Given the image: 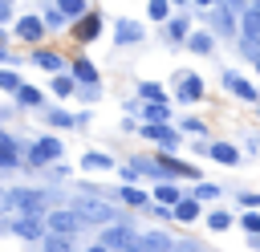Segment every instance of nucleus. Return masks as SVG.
Segmentation results:
<instances>
[{"instance_id":"nucleus-33","label":"nucleus","mask_w":260,"mask_h":252,"mask_svg":"<svg viewBox=\"0 0 260 252\" xmlns=\"http://www.w3.org/2000/svg\"><path fill=\"white\" fill-rule=\"evenodd\" d=\"M167 33H171V41H191V33H187V20H183V16H175V20L167 24Z\"/></svg>"},{"instance_id":"nucleus-19","label":"nucleus","mask_w":260,"mask_h":252,"mask_svg":"<svg viewBox=\"0 0 260 252\" xmlns=\"http://www.w3.org/2000/svg\"><path fill=\"white\" fill-rule=\"evenodd\" d=\"M118 199H122L126 207H146V199H154V195H146L142 187H130V183H122V187H118Z\"/></svg>"},{"instance_id":"nucleus-26","label":"nucleus","mask_w":260,"mask_h":252,"mask_svg":"<svg viewBox=\"0 0 260 252\" xmlns=\"http://www.w3.org/2000/svg\"><path fill=\"white\" fill-rule=\"evenodd\" d=\"M53 93H57V98H73V93H77V81H73V73H61V77H53Z\"/></svg>"},{"instance_id":"nucleus-4","label":"nucleus","mask_w":260,"mask_h":252,"mask_svg":"<svg viewBox=\"0 0 260 252\" xmlns=\"http://www.w3.org/2000/svg\"><path fill=\"white\" fill-rule=\"evenodd\" d=\"M16 37L24 41V45H32V49H41V41H45V20H41V12H24V16H16Z\"/></svg>"},{"instance_id":"nucleus-15","label":"nucleus","mask_w":260,"mask_h":252,"mask_svg":"<svg viewBox=\"0 0 260 252\" xmlns=\"http://www.w3.org/2000/svg\"><path fill=\"white\" fill-rule=\"evenodd\" d=\"M16 167H20L16 142H12V134H4V130H0V171H16Z\"/></svg>"},{"instance_id":"nucleus-9","label":"nucleus","mask_w":260,"mask_h":252,"mask_svg":"<svg viewBox=\"0 0 260 252\" xmlns=\"http://www.w3.org/2000/svg\"><path fill=\"white\" fill-rule=\"evenodd\" d=\"M203 77L199 73H179V85H175V98L179 102H203Z\"/></svg>"},{"instance_id":"nucleus-16","label":"nucleus","mask_w":260,"mask_h":252,"mask_svg":"<svg viewBox=\"0 0 260 252\" xmlns=\"http://www.w3.org/2000/svg\"><path fill=\"white\" fill-rule=\"evenodd\" d=\"M81 167H85V171H93V175H102V171H110V167H114V159H110L106 150H85V154H81Z\"/></svg>"},{"instance_id":"nucleus-30","label":"nucleus","mask_w":260,"mask_h":252,"mask_svg":"<svg viewBox=\"0 0 260 252\" xmlns=\"http://www.w3.org/2000/svg\"><path fill=\"white\" fill-rule=\"evenodd\" d=\"M41 20H45V28H65V16H61L57 4H49V8L41 12Z\"/></svg>"},{"instance_id":"nucleus-32","label":"nucleus","mask_w":260,"mask_h":252,"mask_svg":"<svg viewBox=\"0 0 260 252\" xmlns=\"http://www.w3.org/2000/svg\"><path fill=\"white\" fill-rule=\"evenodd\" d=\"M45 252H73V240H69V236H53V232H49Z\"/></svg>"},{"instance_id":"nucleus-11","label":"nucleus","mask_w":260,"mask_h":252,"mask_svg":"<svg viewBox=\"0 0 260 252\" xmlns=\"http://www.w3.org/2000/svg\"><path fill=\"white\" fill-rule=\"evenodd\" d=\"M223 89H228V93H236L240 102H260L256 85H252V81H244V77H240V73H232V69H223Z\"/></svg>"},{"instance_id":"nucleus-39","label":"nucleus","mask_w":260,"mask_h":252,"mask_svg":"<svg viewBox=\"0 0 260 252\" xmlns=\"http://www.w3.org/2000/svg\"><path fill=\"white\" fill-rule=\"evenodd\" d=\"M126 252H154V248H150V244H146V240H142V236H138V240H134V244H130V248H126Z\"/></svg>"},{"instance_id":"nucleus-40","label":"nucleus","mask_w":260,"mask_h":252,"mask_svg":"<svg viewBox=\"0 0 260 252\" xmlns=\"http://www.w3.org/2000/svg\"><path fill=\"white\" fill-rule=\"evenodd\" d=\"M0 61H8V49H4V45H0Z\"/></svg>"},{"instance_id":"nucleus-22","label":"nucleus","mask_w":260,"mask_h":252,"mask_svg":"<svg viewBox=\"0 0 260 252\" xmlns=\"http://www.w3.org/2000/svg\"><path fill=\"white\" fill-rule=\"evenodd\" d=\"M154 199H158L162 207H171V211L183 203V195H179V187H175V183H158V187H154Z\"/></svg>"},{"instance_id":"nucleus-43","label":"nucleus","mask_w":260,"mask_h":252,"mask_svg":"<svg viewBox=\"0 0 260 252\" xmlns=\"http://www.w3.org/2000/svg\"><path fill=\"white\" fill-rule=\"evenodd\" d=\"M256 69H260V61H256Z\"/></svg>"},{"instance_id":"nucleus-38","label":"nucleus","mask_w":260,"mask_h":252,"mask_svg":"<svg viewBox=\"0 0 260 252\" xmlns=\"http://www.w3.org/2000/svg\"><path fill=\"white\" fill-rule=\"evenodd\" d=\"M8 20H12V4H4V0H0V28H4Z\"/></svg>"},{"instance_id":"nucleus-28","label":"nucleus","mask_w":260,"mask_h":252,"mask_svg":"<svg viewBox=\"0 0 260 252\" xmlns=\"http://www.w3.org/2000/svg\"><path fill=\"white\" fill-rule=\"evenodd\" d=\"M232 224H236V215L223 211V207H215V211L207 215V228H211V232H223V228H232Z\"/></svg>"},{"instance_id":"nucleus-12","label":"nucleus","mask_w":260,"mask_h":252,"mask_svg":"<svg viewBox=\"0 0 260 252\" xmlns=\"http://www.w3.org/2000/svg\"><path fill=\"white\" fill-rule=\"evenodd\" d=\"M28 61H32L37 69H49L53 77H61V69H69V65H65V57H61V53H53V49H32V53H28Z\"/></svg>"},{"instance_id":"nucleus-23","label":"nucleus","mask_w":260,"mask_h":252,"mask_svg":"<svg viewBox=\"0 0 260 252\" xmlns=\"http://www.w3.org/2000/svg\"><path fill=\"white\" fill-rule=\"evenodd\" d=\"M138 98H146V106H162V102H167V89H162L158 81H142V85H138Z\"/></svg>"},{"instance_id":"nucleus-41","label":"nucleus","mask_w":260,"mask_h":252,"mask_svg":"<svg viewBox=\"0 0 260 252\" xmlns=\"http://www.w3.org/2000/svg\"><path fill=\"white\" fill-rule=\"evenodd\" d=\"M89 252H110V248H102V244H93V248H89Z\"/></svg>"},{"instance_id":"nucleus-10","label":"nucleus","mask_w":260,"mask_h":252,"mask_svg":"<svg viewBox=\"0 0 260 252\" xmlns=\"http://www.w3.org/2000/svg\"><path fill=\"white\" fill-rule=\"evenodd\" d=\"M142 138L158 142V150H162V154L179 150V130H175V126H142Z\"/></svg>"},{"instance_id":"nucleus-20","label":"nucleus","mask_w":260,"mask_h":252,"mask_svg":"<svg viewBox=\"0 0 260 252\" xmlns=\"http://www.w3.org/2000/svg\"><path fill=\"white\" fill-rule=\"evenodd\" d=\"M187 49L203 57V53H211V49H215V37H211L207 28H195V33H191V41H187Z\"/></svg>"},{"instance_id":"nucleus-29","label":"nucleus","mask_w":260,"mask_h":252,"mask_svg":"<svg viewBox=\"0 0 260 252\" xmlns=\"http://www.w3.org/2000/svg\"><path fill=\"white\" fill-rule=\"evenodd\" d=\"M146 16H150V20H167V24L175 20V16H171V4H167V0H150V4H146Z\"/></svg>"},{"instance_id":"nucleus-25","label":"nucleus","mask_w":260,"mask_h":252,"mask_svg":"<svg viewBox=\"0 0 260 252\" xmlns=\"http://www.w3.org/2000/svg\"><path fill=\"white\" fill-rule=\"evenodd\" d=\"M0 89L16 98V93L24 89V81H20V73H16V69H0Z\"/></svg>"},{"instance_id":"nucleus-34","label":"nucleus","mask_w":260,"mask_h":252,"mask_svg":"<svg viewBox=\"0 0 260 252\" xmlns=\"http://www.w3.org/2000/svg\"><path fill=\"white\" fill-rule=\"evenodd\" d=\"M195 199L203 203V199H219V187L215 183H195Z\"/></svg>"},{"instance_id":"nucleus-5","label":"nucleus","mask_w":260,"mask_h":252,"mask_svg":"<svg viewBox=\"0 0 260 252\" xmlns=\"http://www.w3.org/2000/svg\"><path fill=\"white\" fill-rule=\"evenodd\" d=\"M45 224H49V232H53V236H69V240L81 232V219H77V211H73V207H57V211H49V215H45Z\"/></svg>"},{"instance_id":"nucleus-24","label":"nucleus","mask_w":260,"mask_h":252,"mask_svg":"<svg viewBox=\"0 0 260 252\" xmlns=\"http://www.w3.org/2000/svg\"><path fill=\"white\" fill-rule=\"evenodd\" d=\"M45 122H49V126H57V130H69V126H77L81 118H73L69 110H61V106H57V110H49V114H45Z\"/></svg>"},{"instance_id":"nucleus-42","label":"nucleus","mask_w":260,"mask_h":252,"mask_svg":"<svg viewBox=\"0 0 260 252\" xmlns=\"http://www.w3.org/2000/svg\"><path fill=\"white\" fill-rule=\"evenodd\" d=\"M252 244H256V248H260V240H252Z\"/></svg>"},{"instance_id":"nucleus-17","label":"nucleus","mask_w":260,"mask_h":252,"mask_svg":"<svg viewBox=\"0 0 260 252\" xmlns=\"http://www.w3.org/2000/svg\"><path fill=\"white\" fill-rule=\"evenodd\" d=\"M199 215H203V203H199L195 195H187V199L175 207V219H179V224H195Z\"/></svg>"},{"instance_id":"nucleus-21","label":"nucleus","mask_w":260,"mask_h":252,"mask_svg":"<svg viewBox=\"0 0 260 252\" xmlns=\"http://www.w3.org/2000/svg\"><path fill=\"white\" fill-rule=\"evenodd\" d=\"M142 118H146V126H171V102H162V106H146Z\"/></svg>"},{"instance_id":"nucleus-27","label":"nucleus","mask_w":260,"mask_h":252,"mask_svg":"<svg viewBox=\"0 0 260 252\" xmlns=\"http://www.w3.org/2000/svg\"><path fill=\"white\" fill-rule=\"evenodd\" d=\"M41 98H45V93H41L37 85H24V89L16 93V106H24V110H37V106H41Z\"/></svg>"},{"instance_id":"nucleus-14","label":"nucleus","mask_w":260,"mask_h":252,"mask_svg":"<svg viewBox=\"0 0 260 252\" xmlns=\"http://www.w3.org/2000/svg\"><path fill=\"white\" fill-rule=\"evenodd\" d=\"M114 33H118V37H114L118 45H134V41H142V24L130 20V16H122V20L114 24Z\"/></svg>"},{"instance_id":"nucleus-8","label":"nucleus","mask_w":260,"mask_h":252,"mask_svg":"<svg viewBox=\"0 0 260 252\" xmlns=\"http://www.w3.org/2000/svg\"><path fill=\"white\" fill-rule=\"evenodd\" d=\"M98 37H102V12L93 8L89 16H81V20L73 24V41H77V45H93Z\"/></svg>"},{"instance_id":"nucleus-6","label":"nucleus","mask_w":260,"mask_h":252,"mask_svg":"<svg viewBox=\"0 0 260 252\" xmlns=\"http://www.w3.org/2000/svg\"><path fill=\"white\" fill-rule=\"evenodd\" d=\"M138 236H134V228H126V224H110V228H102V248H110V252H126L130 244H134Z\"/></svg>"},{"instance_id":"nucleus-1","label":"nucleus","mask_w":260,"mask_h":252,"mask_svg":"<svg viewBox=\"0 0 260 252\" xmlns=\"http://www.w3.org/2000/svg\"><path fill=\"white\" fill-rule=\"evenodd\" d=\"M73 211H77L81 224H102V228L114 224V207H110L106 199H93V195H77V199H73Z\"/></svg>"},{"instance_id":"nucleus-18","label":"nucleus","mask_w":260,"mask_h":252,"mask_svg":"<svg viewBox=\"0 0 260 252\" xmlns=\"http://www.w3.org/2000/svg\"><path fill=\"white\" fill-rule=\"evenodd\" d=\"M211 159L223 163V167H236V163H240V146H232V142H211Z\"/></svg>"},{"instance_id":"nucleus-31","label":"nucleus","mask_w":260,"mask_h":252,"mask_svg":"<svg viewBox=\"0 0 260 252\" xmlns=\"http://www.w3.org/2000/svg\"><path fill=\"white\" fill-rule=\"evenodd\" d=\"M240 228H244L252 240H260V215H256V211H244V215H240Z\"/></svg>"},{"instance_id":"nucleus-3","label":"nucleus","mask_w":260,"mask_h":252,"mask_svg":"<svg viewBox=\"0 0 260 252\" xmlns=\"http://www.w3.org/2000/svg\"><path fill=\"white\" fill-rule=\"evenodd\" d=\"M8 199H12V207L20 215H32V219H45L49 215L45 211V191H37V187H12Z\"/></svg>"},{"instance_id":"nucleus-35","label":"nucleus","mask_w":260,"mask_h":252,"mask_svg":"<svg viewBox=\"0 0 260 252\" xmlns=\"http://www.w3.org/2000/svg\"><path fill=\"white\" fill-rule=\"evenodd\" d=\"M183 134H207V122L203 118H183Z\"/></svg>"},{"instance_id":"nucleus-13","label":"nucleus","mask_w":260,"mask_h":252,"mask_svg":"<svg viewBox=\"0 0 260 252\" xmlns=\"http://www.w3.org/2000/svg\"><path fill=\"white\" fill-rule=\"evenodd\" d=\"M69 73H73V81H81V85H102L98 65H93V61H85V57H77V61L69 65Z\"/></svg>"},{"instance_id":"nucleus-2","label":"nucleus","mask_w":260,"mask_h":252,"mask_svg":"<svg viewBox=\"0 0 260 252\" xmlns=\"http://www.w3.org/2000/svg\"><path fill=\"white\" fill-rule=\"evenodd\" d=\"M57 159H65V142H61L57 134H45L41 142H32V146L24 150V163H28V167H49V163H57Z\"/></svg>"},{"instance_id":"nucleus-36","label":"nucleus","mask_w":260,"mask_h":252,"mask_svg":"<svg viewBox=\"0 0 260 252\" xmlns=\"http://www.w3.org/2000/svg\"><path fill=\"white\" fill-rule=\"evenodd\" d=\"M138 175H142V163H126V167H122V183H130V187H134V179H138Z\"/></svg>"},{"instance_id":"nucleus-7","label":"nucleus","mask_w":260,"mask_h":252,"mask_svg":"<svg viewBox=\"0 0 260 252\" xmlns=\"http://www.w3.org/2000/svg\"><path fill=\"white\" fill-rule=\"evenodd\" d=\"M12 224V236H20V240H49V224L45 219H32V215H16V219H8Z\"/></svg>"},{"instance_id":"nucleus-37","label":"nucleus","mask_w":260,"mask_h":252,"mask_svg":"<svg viewBox=\"0 0 260 252\" xmlns=\"http://www.w3.org/2000/svg\"><path fill=\"white\" fill-rule=\"evenodd\" d=\"M240 207H244V211H256V207H260V191H244V195H240Z\"/></svg>"}]
</instances>
